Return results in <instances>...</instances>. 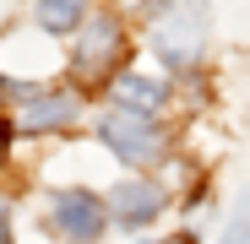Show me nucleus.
I'll use <instances>...</instances> for the list:
<instances>
[{
    "instance_id": "1",
    "label": "nucleus",
    "mask_w": 250,
    "mask_h": 244,
    "mask_svg": "<svg viewBox=\"0 0 250 244\" xmlns=\"http://www.w3.org/2000/svg\"><path fill=\"white\" fill-rule=\"evenodd\" d=\"M207 27H212L207 0H174V6L158 17V27H152V44H158L163 65L190 71L201 60V49H207Z\"/></svg>"
},
{
    "instance_id": "12",
    "label": "nucleus",
    "mask_w": 250,
    "mask_h": 244,
    "mask_svg": "<svg viewBox=\"0 0 250 244\" xmlns=\"http://www.w3.org/2000/svg\"><path fill=\"white\" fill-rule=\"evenodd\" d=\"M158 244H190V239H185V233H174V239H158Z\"/></svg>"
},
{
    "instance_id": "11",
    "label": "nucleus",
    "mask_w": 250,
    "mask_h": 244,
    "mask_svg": "<svg viewBox=\"0 0 250 244\" xmlns=\"http://www.w3.org/2000/svg\"><path fill=\"white\" fill-rule=\"evenodd\" d=\"M0 244H11V206L0 201Z\"/></svg>"
},
{
    "instance_id": "10",
    "label": "nucleus",
    "mask_w": 250,
    "mask_h": 244,
    "mask_svg": "<svg viewBox=\"0 0 250 244\" xmlns=\"http://www.w3.org/2000/svg\"><path fill=\"white\" fill-rule=\"evenodd\" d=\"M152 0H114V17H147Z\"/></svg>"
},
{
    "instance_id": "4",
    "label": "nucleus",
    "mask_w": 250,
    "mask_h": 244,
    "mask_svg": "<svg viewBox=\"0 0 250 244\" xmlns=\"http://www.w3.org/2000/svg\"><path fill=\"white\" fill-rule=\"evenodd\" d=\"M11 119H17V131L44 136V131H60V125L76 119V98L71 93H22V103L11 109Z\"/></svg>"
},
{
    "instance_id": "9",
    "label": "nucleus",
    "mask_w": 250,
    "mask_h": 244,
    "mask_svg": "<svg viewBox=\"0 0 250 244\" xmlns=\"http://www.w3.org/2000/svg\"><path fill=\"white\" fill-rule=\"evenodd\" d=\"M223 244H250V206H239V212H234V223H229Z\"/></svg>"
},
{
    "instance_id": "3",
    "label": "nucleus",
    "mask_w": 250,
    "mask_h": 244,
    "mask_svg": "<svg viewBox=\"0 0 250 244\" xmlns=\"http://www.w3.org/2000/svg\"><path fill=\"white\" fill-rule=\"evenodd\" d=\"M120 60V22L114 17H87L76 33V76L82 81H104Z\"/></svg>"
},
{
    "instance_id": "6",
    "label": "nucleus",
    "mask_w": 250,
    "mask_h": 244,
    "mask_svg": "<svg viewBox=\"0 0 250 244\" xmlns=\"http://www.w3.org/2000/svg\"><path fill=\"white\" fill-rule=\"evenodd\" d=\"M114 217L120 223H147V217H158L163 212V190L158 185H142V179H131V185H120L114 190Z\"/></svg>"
},
{
    "instance_id": "5",
    "label": "nucleus",
    "mask_w": 250,
    "mask_h": 244,
    "mask_svg": "<svg viewBox=\"0 0 250 244\" xmlns=\"http://www.w3.org/2000/svg\"><path fill=\"white\" fill-rule=\"evenodd\" d=\"M55 228L71 239V244H93L104 233V206H98V195L87 190H65L55 201Z\"/></svg>"
},
{
    "instance_id": "8",
    "label": "nucleus",
    "mask_w": 250,
    "mask_h": 244,
    "mask_svg": "<svg viewBox=\"0 0 250 244\" xmlns=\"http://www.w3.org/2000/svg\"><path fill=\"white\" fill-rule=\"evenodd\" d=\"M87 0H38V22H44L49 33H71V27H82L87 17Z\"/></svg>"
},
{
    "instance_id": "2",
    "label": "nucleus",
    "mask_w": 250,
    "mask_h": 244,
    "mask_svg": "<svg viewBox=\"0 0 250 244\" xmlns=\"http://www.w3.org/2000/svg\"><path fill=\"white\" fill-rule=\"evenodd\" d=\"M98 136H104V141L114 147V157H125V163H158V157H163V136H158L152 119H142V114H125V109L104 114Z\"/></svg>"
},
{
    "instance_id": "7",
    "label": "nucleus",
    "mask_w": 250,
    "mask_h": 244,
    "mask_svg": "<svg viewBox=\"0 0 250 244\" xmlns=\"http://www.w3.org/2000/svg\"><path fill=\"white\" fill-rule=\"evenodd\" d=\"M114 98H120L125 114H142V119H147V114L163 103V87L147 81V76H114Z\"/></svg>"
}]
</instances>
